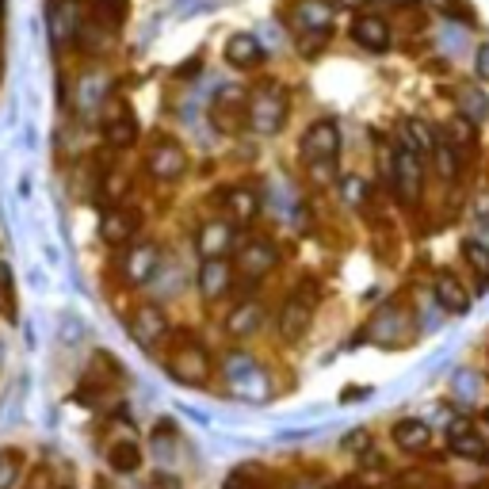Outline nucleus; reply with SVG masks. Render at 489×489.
Instances as JSON below:
<instances>
[{"label": "nucleus", "instance_id": "1", "mask_svg": "<svg viewBox=\"0 0 489 489\" xmlns=\"http://www.w3.org/2000/svg\"><path fill=\"white\" fill-rule=\"evenodd\" d=\"M314 306H317V283H314V279H302L299 287L291 291V299L283 302V310H279V333H283V341L306 337V329H310V317H314Z\"/></svg>", "mask_w": 489, "mask_h": 489}, {"label": "nucleus", "instance_id": "2", "mask_svg": "<svg viewBox=\"0 0 489 489\" xmlns=\"http://www.w3.org/2000/svg\"><path fill=\"white\" fill-rule=\"evenodd\" d=\"M244 111H249V126L256 134H276L283 119H287V96H283V88L264 84L249 96V108Z\"/></svg>", "mask_w": 489, "mask_h": 489}, {"label": "nucleus", "instance_id": "3", "mask_svg": "<svg viewBox=\"0 0 489 489\" xmlns=\"http://www.w3.org/2000/svg\"><path fill=\"white\" fill-rule=\"evenodd\" d=\"M164 367H169V375L176 382H184V386H203V382L211 379V356L196 341L176 344V352L164 359Z\"/></svg>", "mask_w": 489, "mask_h": 489}, {"label": "nucleus", "instance_id": "4", "mask_svg": "<svg viewBox=\"0 0 489 489\" xmlns=\"http://www.w3.org/2000/svg\"><path fill=\"white\" fill-rule=\"evenodd\" d=\"M157 264H161V249L153 241H131L119 261V272L123 279L131 283V287H141V283H149L157 276Z\"/></svg>", "mask_w": 489, "mask_h": 489}, {"label": "nucleus", "instance_id": "5", "mask_svg": "<svg viewBox=\"0 0 489 489\" xmlns=\"http://www.w3.org/2000/svg\"><path fill=\"white\" fill-rule=\"evenodd\" d=\"M131 337L138 349H157V344L169 337V317H164L157 302H146L131 314Z\"/></svg>", "mask_w": 489, "mask_h": 489}, {"label": "nucleus", "instance_id": "6", "mask_svg": "<svg viewBox=\"0 0 489 489\" xmlns=\"http://www.w3.org/2000/svg\"><path fill=\"white\" fill-rule=\"evenodd\" d=\"M138 226H141V211L131 207H111L104 218H100V241L111 244V249H123L138 237Z\"/></svg>", "mask_w": 489, "mask_h": 489}, {"label": "nucleus", "instance_id": "7", "mask_svg": "<svg viewBox=\"0 0 489 489\" xmlns=\"http://www.w3.org/2000/svg\"><path fill=\"white\" fill-rule=\"evenodd\" d=\"M302 153H306V161H310V164L337 161V153H341V126L333 123V119L314 123L310 131H306V138H302Z\"/></svg>", "mask_w": 489, "mask_h": 489}, {"label": "nucleus", "instance_id": "8", "mask_svg": "<svg viewBox=\"0 0 489 489\" xmlns=\"http://www.w3.org/2000/svg\"><path fill=\"white\" fill-rule=\"evenodd\" d=\"M226 375L229 382H234V390L244 394V397H253V402H264L268 397V379H264V371L253 364L249 356H234L226 364Z\"/></svg>", "mask_w": 489, "mask_h": 489}, {"label": "nucleus", "instance_id": "9", "mask_svg": "<svg viewBox=\"0 0 489 489\" xmlns=\"http://www.w3.org/2000/svg\"><path fill=\"white\" fill-rule=\"evenodd\" d=\"M146 169H149L153 180H161V184H172V180L184 176L188 157H184V149H180L176 141H157V146H153V153L146 157Z\"/></svg>", "mask_w": 489, "mask_h": 489}, {"label": "nucleus", "instance_id": "10", "mask_svg": "<svg viewBox=\"0 0 489 489\" xmlns=\"http://www.w3.org/2000/svg\"><path fill=\"white\" fill-rule=\"evenodd\" d=\"M421 184H424V176H421V157L413 149H405L397 153V169H394V188H397V196H402L409 207L421 199Z\"/></svg>", "mask_w": 489, "mask_h": 489}, {"label": "nucleus", "instance_id": "11", "mask_svg": "<svg viewBox=\"0 0 489 489\" xmlns=\"http://www.w3.org/2000/svg\"><path fill=\"white\" fill-rule=\"evenodd\" d=\"M104 138H108L111 149H131V146H134V141H138V123H134L131 108L115 104V108L108 111V119H104Z\"/></svg>", "mask_w": 489, "mask_h": 489}, {"label": "nucleus", "instance_id": "12", "mask_svg": "<svg viewBox=\"0 0 489 489\" xmlns=\"http://www.w3.org/2000/svg\"><path fill=\"white\" fill-rule=\"evenodd\" d=\"M196 283H199V294H203V299L214 302V299H222V294L229 291V283H234V272H229L226 261H203Z\"/></svg>", "mask_w": 489, "mask_h": 489}, {"label": "nucleus", "instance_id": "13", "mask_svg": "<svg viewBox=\"0 0 489 489\" xmlns=\"http://www.w3.org/2000/svg\"><path fill=\"white\" fill-rule=\"evenodd\" d=\"M229 244H234V229H229V222H203L199 237H196V249H199L203 261H222Z\"/></svg>", "mask_w": 489, "mask_h": 489}, {"label": "nucleus", "instance_id": "14", "mask_svg": "<svg viewBox=\"0 0 489 489\" xmlns=\"http://www.w3.org/2000/svg\"><path fill=\"white\" fill-rule=\"evenodd\" d=\"M276 268V244H268V241H249L241 249V272L249 276L253 283L256 279H264L268 272Z\"/></svg>", "mask_w": 489, "mask_h": 489}, {"label": "nucleus", "instance_id": "15", "mask_svg": "<svg viewBox=\"0 0 489 489\" xmlns=\"http://www.w3.org/2000/svg\"><path fill=\"white\" fill-rule=\"evenodd\" d=\"M447 440H452V452L462 455V459H474V462H482L489 455V447L478 432L470 429V421H455L452 424V432H447Z\"/></svg>", "mask_w": 489, "mask_h": 489}, {"label": "nucleus", "instance_id": "16", "mask_svg": "<svg viewBox=\"0 0 489 489\" xmlns=\"http://www.w3.org/2000/svg\"><path fill=\"white\" fill-rule=\"evenodd\" d=\"M261 58H264V46L256 43V35H234L226 43V61L229 66H237V69H253V66H261Z\"/></svg>", "mask_w": 489, "mask_h": 489}, {"label": "nucleus", "instance_id": "17", "mask_svg": "<svg viewBox=\"0 0 489 489\" xmlns=\"http://www.w3.org/2000/svg\"><path fill=\"white\" fill-rule=\"evenodd\" d=\"M261 321H264V306L261 302H241L237 310L226 317V333L234 341H244V337H253V333L261 329Z\"/></svg>", "mask_w": 489, "mask_h": 489}, {"label": "nucleus", "instance_id": "18", "mask_svg": "<svg viewBox=\"0 0 489 489\" xmlns=\"http://www.w3.org/2000/svg\"><path fill=\"white\" fill-rule=\"evenodd\" d=\"M356 43L371 50V54H382L386 46H390V28H386V20L379 16H359L356 20Z\"/></svg>", "mask_w": 489, "mask_h": 489}, {"label": "nucleus", "instance_id": "19", "mask_svg": "<svg viewBox=\"0 0 489 489\" xmlns=\"http://www.w3.org/2000/svg\"><path fill=\"white\" fill-rule=\"evenodd\" d=\"M390 436H394L397 447H405V452H424V447L432 444V429H429L424 421H413V417H409V421H397Z\"/></svg>", "mask_w": 489, "mask_h": 489}, {"label": "nucleus", "instance_id": "20", "mask_svg": "<svg viewBox=\"0 0 489 489\" xmlns=\"http://www.w3.org/2000/svg\"><path fill=\"white\" fill-rule=\"evenodd\" d=\"M436 302H440L447 314H467L470 310V294L462 291V283L455 276H440V279H436Z\"/></svg>", "mask_w": 489, "mask_h": 489}, {"label": "nucleus", "instance_id": "21", "mask_svg": "<svg viewBox=\"0 0 489 489\" xmlns=\"http://www.w3.org/2000/svg\"><path fill=\"white\" fill-rule=\"evenodd\" d=\"M108 462H111L115 474H134V470L141 467V447H138L134 440L111 444V447H108Z\"/></svg>", "mask_w": 489, "mask_h": 489}, {"label": "nucleus", "instance_id": "22", "mask_svg": "<svg viewBox=\"0 0 489 489\" xmlns=\"http://www.w3.org/2000/svg\"><path fill=\"white\" fill-rule=\"evenodd\" d=\"M222 203H226V214H234L237 222H253L256 218V196L249 188H226V196H222Z\"/></svg>", "mask_w": 489, "mask_h": 489}, {"label": "nucleus", "instance_id": "23", "mask_svg": "<svg viewBox=\"0 0 489 489\" xmlns=\"http://www.w3.org/2000/svg\"><path fill=\"white\" fill-rule=\"evenodd\" d=\"M50 28H54L58 43H61V38H69V35H81V16H76V4H69V0H58L54 12H50Z\"/></svg>", "mask_w": 489, "mask_h": 489}, {"label": "nucleus", "instance_id": "24", "mask_svg": "<svg viewBox=\"0 0 489 489\" xmlns=\"http://www.w3.org/2000/svg\"><path fill=\"white\" fill-rule=\"evenodd\" d=\"M329 4L325 0H302L299 4V20L306 23V31H329Z\"/></svg>", "mask_w": 489, "mask_h": 489}, {"label": "nucleus", "instance_id": "25", "mask_svg": "<svg viewBox=\"0 0 489 489\" xmlns=\"http://www.w3.org/2000/svg\"><path fill=\"white\" fill-rule=\"evenodd\" d=\"M0 314L4 321H16V276L4 261H0Z\"/></svg>", "mask_w": 489, "mask_h": 489}, {"label": "nucleus", "instance_id": "26", "mask_svg": "<svg viewBox=\"0 0 489 489\" xmlns=\"http://www.w3.org/2000/svg\"><path fill=\"white\" fill-rule=\"evenodd\" d=\"M432 157H436V169H440V176H444V180H455V172H459V149L452 146V141L436 138Z\"/></svg>", "mask_w": 489, "mask_h": 489}, {"label": "nucleus", "instance_id": "27", "mask_svg": "<svg viewBox=\"0 0 489 489\" xmlns=\"http://www.w3.org/2000/svg\"><path fill=\"white\" fill-rule=\"evenodd\" d=\"M20 470H23V455L4 447V452H0V489H16Z\"/></svg>", "mask_w": 489, "mask_h": 489}, {"label": "nucleus", "instance_id": "28", "mask_svg": "<svg viewBox=\"0 0 489 489\" xmlns=\"http://www.w3.org/2000/svg\"><path fill=\"white\" fill-rule=\"evenodd\" d=\"M459 108L467 111V115H462L467 123H478V119H485V115H489V100L482 92H474V88H462V92H459Z\"/></svg>", "mask_w": 489, "mask_h": 489}, {"label": "nucleus", "instance_id": "29", "mask_svg": "<svg viewBox=\"0 0 489 489\" xmlns=\"http://www.w3.org/2000/svg\"><path fill=\"white\" fill-rule=\"evenodd\" d=\"M462 256H467V264H470L482 279H489V244H482V241H462Z\"/></svg>", "mask_w": 489, "mask_h": 489}, {"label": "nucleus", "instance_id": "30", "mask_svg": "<svg viewBox=\"0 0 489 489\" xmlns=\"http://www.w3.org/2000/svg\"><path fill=\"white\" fill-rule=\"evenodd\" d=\"M341 191H344V199H349L352 207H364V203H367V196H371V188H367L359 176H349V180H344V184H341Z\"/></svg>", "mask_w": 489, "mask_h": 489}, {"label": "nucleus", "instance_id": "31", "mask_svg": "<svg viewBox=\"0 0 489 489\" xmlns=\"http://www.w3.org/2000/svg\"><path fill=\"white\" fill-rule=\"evenodd\" d=\"M447 131H452V138L459 141V146H474V126H470L467 119H462V115L447 123ZM455 141H452V146H455Z\"/></svg>", "mask_w": 489, "mask_h": 489}, {"label": "nucleus", "instance_id": "32", "mask_svg": "<svg viewBox=\"0 0 489 489\" xmlns=\"http://www.w3.org/2000/svg\"><path fill=\"white\" fill-rule=\"evenodd\" d=\"M149 489H184V485H180L176 474H169V470H157V474H153V478H149Z\"/></svg>", "mask_w": 489, "mask_h": 489}, {"label": "nucleus", "instance_id": "33", "mask_svg": "<svg viewBox=\"0 0 489 489\" xmlns=\"http://www.w3.org/2000/svg\"><path fill=\"white\" fill-rule=\"evenodd\" d=\"M333 169H337V161H317V164H310V172L321 180V184H329V180H333Z\"/></svg>", "mask_w": 489, "mask_h": 489}, {"label": "nucleus", "instance_id": "34", "mask_svg": "<svg viewBox=\"0 0 489 489\" xmlns=\"http://www.w3.org/2000/svg\"><path fill=\"white\" fill-rule=\"evenodd\" d=\"M100 8H111V23H119L123 16H126V0H100Z\"/></svg>", "mask_w": 489, "mask_h": 489}, {"label": "nucleus", "instance_id": "35", "mask_svg": "<svg viewBox=\"0 0 489 489\" xmlns=\"http://www.w3.org/2000/svg\"><path fill=\"white\" fill-rule=\"evenodd\" d=\"M474 69H478L482 81H489V46H478V61H474Z\"/></svg>", "mask_w": 489, "mask_h": 489}, {"label": "nucleus", "instance_id": "36", "mask_svg": "<svg viewBox=\"0 0 489 489\" xmlns=\"http://www.w3.org/2000/svg\"><path fill=\"white\" fill-rule=\"evenodd\" d=\"M337 4H344V8H356V4H364V0H337Z\"/></svg>", "mask_w": 489, "mask_h": 489}, {"label": "nucleus", "instance_id": "37", "mask_svg": "<svg viewBox=\"0 0 489 489\" xmlns=\"http://www.w3.org/2000/svg\"><path fill=\"white\" fill-rule=\"evenodd\" d=\"M0 20H4V4H0Z\"/></svg>", "mask_w": 489, "mask_h": 489}, {"label": "nucleus", "instance_id": "38", "mask_svg": "<svg viewBox=\"0 0 489 489\" xmlns=\"http://www.w3.org/2000/svg\"><path fill=\"white\" fill-rule=\"evenodd\" d=\"M485 421H489V409H485Z\"/></svg>", "mask_w": 489, "mask_h": 489}]
</instances>
